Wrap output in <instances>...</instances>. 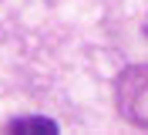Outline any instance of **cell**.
Listing matches in <instances>:
<instances>
[{
  "label": "cell",
  "mask_w": 148,
  "mask_h": 135,
  "mask_svg": "<svg viewBox=\"0 0 148 135\" xmlns=\"http://www.w3.org/2000/svg\"><path fill=\"white\" fill-rule=\"evenodd\" d=\"M114 95H118L121 115L131 125L148 128V64H135L128 71H121L118 84H114Z\"/></svg>",
  "instance_id": "cell-1"
},
{
  "label": "cell",
  "mask_w": 148,
  "mask_h": 135,
  "mask_svg": "<svg viewBox=\"0 0 148 135\" xmlns=\"http://www.w3.org/2000/svg\"><path fill=\"white\" fill-rule=\"evenodd\" d=\"M10 135H57V122L47 115H27V118H14L7 122Z\"/></svg>",
  "instance_id": "cell-2"
}]
</instances>
